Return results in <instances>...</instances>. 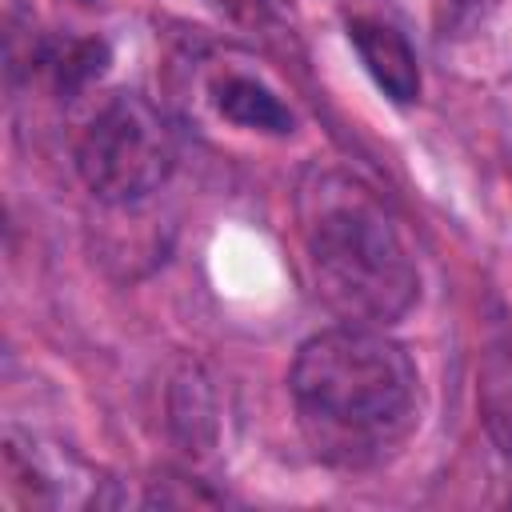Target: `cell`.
<instances>
[{"mask_svg": "<svg viewBox=\"0 0 512 512\" xmlns=\"http://www.w3.org/2000/svg\"><path fill=\"white\" fill-rule=\"evenodd\" d=\"M420 376L404 344L372 324L308 336L292 360V400L308 444L336 464H368L416 424Z\"/></svg>", "mask_w": 512, "mask_h": 512, "instance_id": "cell-1", "label": "cell"}, {"mask_svg": "<svg viewBox=\"0 0 512 512\" xmlns=\"http://www.w3.org/2000/svg\"><path fill=\"white\" fill-rule=\"evenodd\" d=\"M304 252L320 300L344 324H392L420 292L416 264L384 208L348 176H320L304 196Z\"/></svg>", "mask_w": 512, "mask_h": 512, "instance_id": "cell-2", "label": "cell"}, {"mask_svg": "<svg viewBox=\"0 0 512 512\" xmlns=\"http://www.w3.org/2000/svg\"><path fill=\"white\" fill-rule=\"evenodd\" d=\"M176 160L172 128L144 96H112L76 144V168L88 192L104 204H136L152 196Z\"/></svg>", "mask_w": 512, "mask_h": 512, "instance_id": "cell-3", "label": "cell"}, {"mask_svg": "<svg viewBox=\"0 0 512 512\" xmlns=\"http://www.w3.org/2000/svg\"><path fill=\"white\" fill-rule=\"evenodd\" d=\"M348 36H352V48L360 52L368 76L376 80V88L396 100V104H412L420 96V68H416V52L408 48V40L384 24V20H368V16H356L348 24Z\"/></svg>", "mask_w": 512, "mask_h": 512, "instance_id": "cell-4", "label": "cell"}, {"mask_svg": "<svg viewBox=\"0 0 512 512\" xmlns=\"http://www.w3.org/2000/svg\"><path fill=\"white\" fill-rule=\"evenodd\" d=\"M216 108L220 116H228L232 124L240 128H252V132H272V136H288L292 132V112L280 104V96L252 80V76H224L216 84Z\"/></svg>", "mask_w": 512, "mask_h": 512, "instance_id": "cell-5", "label": "cell"}, {"mask_svg": "<svg viewBox=\"0 0 512 512\" xmlns=\"http://www.w3.org/2000/svg\"><path fill=\"white\" fill-rule=\"evenodd\" d=\"M104 64H108V48L100 40H80L68 52L56 56V84L60 88H80L92 76H100Z\"/></svg>", "mask_w": 512, "mask_h": 512, "instance_id": "cell-6", "label": "cell"}]
</instances>
